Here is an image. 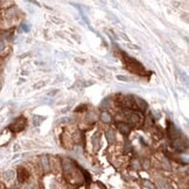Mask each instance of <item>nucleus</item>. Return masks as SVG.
<instances>
[{
  "instance_id": "obj_1",
  "label": "nucleus",
  "mask_w": 189,
  "mask_h": 189,
  "mask_svg": "<svg viewBox=\"0 0 189 189\" xmlns=\"http://www.w3.org/2000/svg\"><path fill=\"white\" fill-rule=\"evenodd\" d=\"M125 61H126V62H125V63H126V67H127L132 72L140 74V75L144 74V71H145L144 67H143L137 60H134V58H132V57H130V56H125Z\"/></svg>"
},
{
  "instance_id": "obj_2",
  "label": "nucleus",
  "mask_w": 189,
  "mask_h": 189,
  "mask_svg": "<svg viewBox=\"0 0 189 189\" xmlns=\"http://www.w3.org/2000/svg\"><path fill=\"white\" fill-rule=\"evenodd\" d=\"M26 124H27L26 118L20 117V118H18L13 124H11L9 129L13 131V132H20V131H22L25 127H26Z\"/></svg>"
},
{
  "instance_id": "obj_3",
  "label": "nucleus",
  "mask_w": 189,
  "mask_h": 189,
  "mask_svg": "<svg viewBox=\"0 0 189 189\" xmlns=\"http://www.w3.org/2000/svg\"><path fill=\"white\" fill-rule=\"evenodd\" d=\"M126 116L130 118V121L133 125H140L143 121V117L137 112H132V111H127L126 112Z\"/></svg>"
},
{
  "instance_id": "obj_4",
  "label": "nucleus",
  "mask_w": 189,
  "mask_h": 189,
  "mask_svg": "<svg viewBox=\"0 0 189 189\" xmlns=\"http://www.w3.org/2000/svg\"><path fill=\"white\" fill-rule=\"evenodd\" d=\"M167 131H168V135H169V138H172V139H178V138L180 137V134H181V132L178 130V127H176L175 125H173V124H168V129H167Z\"/></svg>"
},
{
  "instance_id": "obj_5",
  "label": "nucleus",
  "mask_w": 189,
  "mask_h": 189,
  "mask_svg": "<svg viewBox=\"0 0 189 189\" xmlns=\"http://www.w3.org/2000/svg\"><path fill=\"white\" fill-rule=\"evenodd\" d=\"M173 147H174L176 151H184V149H187V144H186L182 139L178 138V139H175V140L173 141Z\"/></svg>"
},
{
  "instance_id": "obj_6",
  "label": "nucleus",
  "mask_w": 189,
  "mask_h": 189,
  "mask_svg": "<svg viewBox=\"0 0 189 189\" xmlns=\"http://www.w3.org/2000/svg\"><path fill=\"white\" fill-rule=\"evenodd\" d=\"M117 126H118V130L120 131V133H123L124 135H127L130 133V131H131L130 126L127 124H125V123H118Z\"/></svg>"
},
{
  "instance_id": "obj_7",
  "label": "nucleus",
  "mask_w": 189,
  "mask_h": 189,
  "mask_svg": "<svg viewBox=\"0 0 189 189\" xmlns=\"http://www.w3.org/2000/svg\"><path fill=\"white\" fill-rule=\"evenodd\" d=\"M28 176H29V174H28V172L25 169V168H19V181L20 182H25L27 179H28Z\"/></svg>"
},
{
  "instance_id": "obj_8",
  "label": "nucleus",
  "mask_w": 189,
  "mask_h": 189,
  "mask_svg": "<svg viewBox=\"0 0 189 189\" xmlns=\"http://www.w3.org/2000/svg\"><path fill=\"white\" fill-rule=\"evenodd\" d=\"M134 100H135V103H137L138 107H139L141 111H145V110L147 109V103L145 102V100H144L143 98H140V97H135Z\"/></svg>"
},
{
  "instance_id": "obj_9",
  "label": "nucleus",
  "mask_w": 189,
  "mask_h": 189,
  "mask_svg": "<svg viewBox=\"0 0 189 189\" xmlns=\"http://www.w3.org/2000/svg\"><path fill=\"white\" fill-rule=\"evenodd\" d=\"M99 144H100V133H96V134L92 137V145H94V148H95V149H98Z\"/></svg>"
},
{
  "instance_id": "obj_10",
  "label": "nucleus",
  "mask_w": 189,
  "mask_h": 189,
  "mask_svg": "<svg viewBox=\"0 0 189 189\" xmlns=\"http://www.w3.org/2000/svg\"><path fill=\"white\" fill-rule=\"evenodd\" d=\"M106 139H107V141L110 143V144H112V143H115L116 141V137H115V132L113 131H106Z\"/></svg>"
},
{
  "instance_id": "obj_11",
  "label": "nucleus",
  "mask_w": 189,
  "mask_h": 189,
  "mask_svg": "<svg viewBox=\"0 0 189 189\" xmlns=\"http://www.w3.org/2000/svg\"><path fill=\"white\" fill-rule=\"evenodd\" d=\"M41 163H42L43 170H44V172H48V170H49V163H48V158H47L46 155H42V157H41Z\"/></svg>"
},
{
  "instance_id": "obj_12",
  "label": "nucleus",
  "mask_w": 189,
  "mask_h": 189,
  "mask_svg": "<svg viewBox=\"0 0 189 189\" xmlns=\"http://www.w3.org/2000/svg\"><path fill=\"white\" fill-rule=\"evenodd\" d=\"M14 175H15V173L13 170H7V172L4 173V179L7 180V181H9V180H12V179L14 178Z\"/></svg>"
},
{
  "instance_id": "obj_13",
  "label": "nucleus",
  "mask_w": 189,
  "mask_h": 189,
  "mask_svg": "<svg viewBox=\"0 0 189 189\" xmlns=\"http://www.w3.org/2000/svg\"><path fill=\"white\" fill-rule=\"evenodd\" d=\"M100 119H102V121H104V123H110L111 121V115L107 112H103L102 116H100Z\"/></svg>"
},
{
  "instance_id": "obj_14",
  "label": "nucleus",
  "mask_w": 189,
  "mask_h": 189,
  "mask_svg": "<svg viewBox=\"0 0 189 189\" xmlns=\"http://www.w3.org/2000/svg\"><path fill=\"white\" fill-rule=\"evenodd\" d=\"M44 118H46V117H41V116H34V118H33L34 126H39V125H40V123L44 120Z\"/></svg>"
},
{
  "instance_id": "obj_15",
  "label": "nucleus",
  "mask_w": 189,
  "mask_h": 189,
  "mask_svg": "<svg viewBox=\"0 0 189 189\" xmlns=\"http://www.w3.org/2000/svg\"><path fill=\"white\" fill-rule=\"evenodd\" d=\"M132 167L134 168V169H139L141 166H140V162H139V160H132Z\"/></svg>"
},
{
  "instance_id": "obj_16",
  "label": "nucleus",
  "mask_w": 189,
  "mask_h": 189,
  "mask_svg": "<svg viewBox=\"0 0 189 189\" xmlns=\"http://www.w3.org/2000/svg\"><path fill=\"white\" fill-rule=\"evenodd\" d=\"M109 105H110V100H109V98H105L103 102H102V104H100V107H102V109H106Z\"/></svg>"
},
{
  "instance_id": "obj_17",
  "label": "nucleus",
  "mask_w": 189,
  "mask_h": 189,
  "mask_svg": "<svg viewBox=\"0 0 189 189\" xmlns=\"http://www.w3.org/2000/svg\"><path fill=\"white\" fill-rule=\"evenodd\" d=\"M117 80H118V81H123V82H129V81H130V77L123 76V75H117Z\"/></svg>"
},
{
  "instance_id": "obj_18",
  "label": "nucleus",
  "mask_w": 189,
  "mask_h": 189,
  "mask_svg": "<svg viewBox=\"0 0 189 189\" xmlns=\"http://www.w3.org/2000/svg\"><path fill=\"white\" fill-rule=\"evenodd\" d=\"M144 186H145L146 188H148V189H155L154 184H153L152 182H149V181H144Z\"/></svg>"
},
{
  "instance_id": "obj_19",
  "label": "nucleus",
  "mask_w": 189,
  "mask_h": 189,
  "mask_svg": "<svg viewBox=\"0 0 189 189\" xmlns=\"http://www.w3.org/2000/svg\"><path fill=\"white\" fill-rule=\"evenodd\" d=\"M44 85H46V83H44L43 81H41V82L36 83V84L34 85V89H39V88H42V86H44Z\"/></svg>"
},
{
  "instance_id": "obj_20",
  "label": "nucleus",
  "mask_w": 189,
  "mask_h": 189,
  "mask_svg": "<svg viewBox=\"0 0 189 189\" xmlns=\"http://www.w3.org/2000/svg\"><path fill=\"white\" fill-rule=\"evenodd\" d=\"M131 148H132L131 144H130V143H126V145H125V153H126V152H130Z\"/></svg>"
},
{
  "instance_id": "obj_21",
  "label": "nucleus",
  "mask_w": 189,
  "mask_h": 189,
  "mask_svg": "<svg viewBox=\"0 0 189 189\" xmlns=\"http://www.w3.org/2000/svg\"><path fill=\"white\" fill-rule=\"evenodd\" d=\"M35 188V184L34 183H29V184H26L23 187V189H34Z\"/></svg>"
},
{
  "instance_id": "obj_22",
  "label": "nucleus",
  "mask_w": 189,
  "mask_h": 189,
  "mask_svg": "<svg viewBox=\"0 0 189 189\" xmlns=\"http://www.w3.org/2000/svg\"><path fill=\"white\" fill-rule=\"evenodd\" d=\"M21 29L22 31H25V32H29V27L27 26L26 23H23V25H21Z\"/></svg>"
},
{
  "instance_id": "obj_23",
  "label": "nucleus",
  "mask_w": 189,
  "mask_h": 189,
  "mask_svg": "<svg viewBox=\"0 0 189 189\" xmlns=\"http://www.w3.org/2000/svg\"><path fill=\"white\" fill-rule=\"evenodd\" d=\"M160 186H161V188H162V189H168V187H167L166 182H163V181H160Z\"/></svg>"
},
{
  "instance_id": "obj_24",
  "label": "nucleus",
  "mask_w": 189,
  "mask_h": 189,
  "mask_svg": "<svg viewBox=\"0 0 189 189\" xmlns=\"http://www.w3.org/2000/svg\"><path fill=\"white\" fill-rule=\"evenodd\" d=\"M149 167V161L148 160H144V168H148Z\"/></svg>"
},
{
  "instance_id": "obj_25",
  "label": "nucleus",
  "mask_w": 189,
  "mask_h": 189,
  "mask_svg": "<svg viewBox=\"0 0 189 189\" xmlns=\"http://www.w3.org/2000/svg\"><path fill=\"white\" fill-rule=\"evenodd\" d=\"M5 48V43H4V41H1L0 40V52H1V50Z\"/></svg>"
},
{
  "instance_id": "obj_26",
  "label": "nucleus",
  "mask_w": 189,
  "mask_h": 189,
  "mask_svg": "<svg viewBox=\"0 0 189 189\" xmlns=\"http://www.w3.org/2000/svg\"><path fill=\"white\" fill-rule=\"evenodd\" d=\"M126 46L130 47V48H132V49H139V47H137V46H132V44H130V43H126Z\"/></svg>"
},
{
  "instance_id": "obj_27",
  "label": "nucleus",
  "mask_w": 189,
  "mask_h": 189,
  "mask_svg": "<svg viewBox=\"0 0 189 189\" xmlns=\"http://www.w3.org/2000/svg\"><path fill=\"white\" fill-rule=\"evenodd\" d=\"M57 92H58V90H54V91H49V94H48V95H49V96H54V95H56Z\"/></svg>"
},
{
  "instance_id": "obj_28",
  "label": "nucleus",
  "mask_w": 189,
  "mask_h": 189,
  "mask_svg": "<svg viewBox=\"0 0 189 189\" xmlns=\"http://www.w3.org/2000/svg\"><path fill=\"white\" fill-rule=\"evenodd\" d=\"M75 60H76V61H77L78 63H81V64H83V63L85 62V61H84L83 58H78V57H76V58H75Z\"/></svg>"
},
{
  "instance_id": "obj_29",
  "label": "nucleus",
  "mask_w": 189,
  "mask_h": 189,
  "mask_svg": "<svg viewBox=\"0 0 189 189\" xmlns=\"http://www.w3.org/2000/svg\"><path fill=\"white\" fill-rule=\"evenodd\" d=\"M127 189H137V188H134V187H130V188H127Z\"/></svg>"
},
{
  "instance_id": "obj_30",
  "label": "nucleus",
  "mask_w": 189,
  "mask_h": 189,
  "mask_svg": "<svg viewBox=\"0 0 189 189\" xmlns=\"http://www.w3.org/2000/svg\"><path fill=\"white\" fill-rule=\"evenodd\" d=\"M0 89H1V84H0Z\"/></svg>"
}]
</instances>
